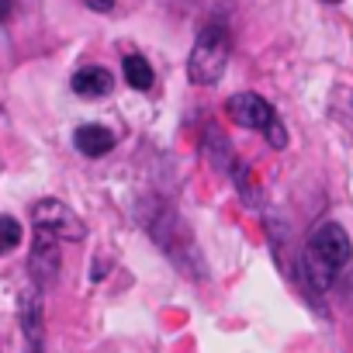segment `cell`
<instances>
[{
  "mask_svg": "<svg viewBox=\"0 0 353 353\" xmlns=\"http://www.w3.org/2000/svg\"><path fill=\"white\" fill-rule=\"evenodd\" d=\"M350 256H353V243H350L346 229L339 222H322L305 243L301 270L315 291H325L339 277V270L350 263Z\"/></svg>",
  "mask_w": 353,
  "mask_h": 353,
  "instance_id": "1",
  "label": "cell"
},
{
  "mask_svg": "<svg viewBox=\"0 0 353 353\" xmlns=\"http://www.w3.org/2000/svg\"><path fill=\"white\" fill-rule=\"evenodd\" d=\"M229 56H232V39H229V32H225L222 25H208V28L198 35V42H194V49H191V59H188V77H191V83H198V87L219 83L222 73H225V66H229Z\"/></svg>",
  "mask_w": 353,
  "mask_h": 353,
  "instance_id": "2",
  "label": "cell"
},
{
  "mask_svg": "<svg viewBox=\"0 0 353 353\" xmlns=\"http://www.w3.org/2000/svg\"><path fill=\"white\" fill-rule=\"evenodd\" d=\"M32 219H35V229H42V232L56 236V239H70V243H77V239H83V232H87L83 222L73 215V208H66V205L56 201V198L39 201L35 212H32Z\"/></svg>",
  "mask_w": 353,
  "mask_h": 353,
  "instance_id": "3",
  "label": "cell"
},
{
  "mask_svg": "<svg viewBox=\"0 0 353 353\" xmlns=\"http://www.w3.org/2000/svg\"><path fill=\"white\" fill-rule=\"evenodd\" d=\"M225 111H229V118H232L239 128H253V132H267V128L277 121L274 108H270L260 94H232L229 104H225Z\"/></svg>",
  "mask_w": 353,
  "mask_h": 353,
  "instance_id": "4",
  "label": "cell"
},
{
  "mask_svg": "<svg viewBox=\"0 0 353 353\" xmlns=\"http://www.w3.org/2000/svg\"><path fill=\"white\" fill-rule=\"evenodd\" d=\"M56 274H59V239H56V236H49V232H42V229H35V246H32V277H35L39 291H42V288H49V284L56 281Z\"/></svg>",
  "mask_w": 353,
  "mask_h": 353,
  "instance_id": "5",
  "label": "cell"
},
{
  "mask_svg": "<svg viewBox=\"0 0 353 353\" xmlns=\"http://www.w3.org/2000/svg\"><path fill=\"white\" fill-rule=\"evenodd\" d=\"M73 142H77V149H80L83 156L97 159V156H104V152L114 145V135H111L104 125H80L77 135H73Z\"/></svg>",
  "mask_w": 353,
  "mask_h": 353,
  "instance_id": "6",
  "label": "cell"
},
{
  "mask_svg": "<svg viewBox=\"0 0 353 353\" xmlns=\"http://www.w3.org/2000/svg\"><path fill=\"white\" fill-rule=\"evenodd\" d=\"M21 329H25L28 350L42 353V301H39V294L21 298Z\"/></svg>",
  "mask_w": 353,
  "mask_h": 353,
  "instance_id": "7",
  "label": "cell"
},
{
  "mask_svg": "<svg viewBox=\"0 0 353 353\" xmlns=\"http://www.w3.org/2000/svg\"><path fill=\"white\" fill-rule=\"evenodd\" d=\"M73 90L80 97H104L111 90V73L104 66H87L73 73Z\"/></svg>",
  "mask_w": 353,
  "mask_h": 353,
  "instance_id": "8",
  "label": "cell"
},
{
  "mask_svg": "<svg viewBox=\"0 0 353 353\" xmlns=\"http://www.w3.org/2000/svg\"><path fill=\"white\" fill-rule=\"evenodd\" d=\"M121 70H125V80H128V87H135V90H149L152 87V80H156V73H152V66L142 59V56H125V63H121Z\"/></svg>",
  "mask_w": 353,
  "mask_h": 353,
  "instance_id": "9",
  "label": "cell"
},
{
  "mask_svg": "<svg viewBox=\"0 0 353 353\" xmlns=\"http://www.w3.org/2000/svg\"><path fill=\"white\" fill-rule=\"evenodd\" d=\"M18 243H21V225H18V219L0 215V256L11 253Z\"/></svg>",
  "mask_w": 353,
  "mask_h": 353,
  "instance_id": "10",
  "label": "cell"
},
{
  "mask_svg": "<svg viewBox=\"0 0 353 353\" xmlns=\"http://www.w3.org/2000/svg\"><path fill=\"white\" fill-rule=\"evenodd\" d=\"M267 139H270V142H274L277 149H281V145L288 142V139H284V128H281V121H274V125L267 128Z\"/></svg>",
  "mask_w": 353,
  "mask_h": 353,
  "instance_id": "11",
  "label": "cell"
},
{
  "mask_svg": "<svg viewBox=\"0 0 353 353\" xmlns=\"http://www.w3.org/2000/svg\"><path fill=\"white\" fill-rule=\"evenodd\" d=\"M83 4H87L90 11H97V14H108V11L114 8V0H83Z\"/></svg>",
  "mask_w": 353,
  "mask_h": 353,
  "instance_id": "12",
  "label": "cell"
},
{
  "mask_svg": "<svg viewBox=\"0 0 353 353\" xmlns=\"http://www.w3.org/2000/svg\"><path fill=\"white\" fill-rule=\"evenodd\" d=\"M8 11H11V4H8V0H0V18H4Z\"/></svg>",
  "mask_w": 353,
  "mask_h": 353,
  "instance_id": "13",
  "label": "cell"
},
{
  "mask_svg": "<svg viewBox=\"0 0 353 353\" xmlns=\"http://www.w3.org/2000/svg\"><path fill=\"white\" fill-rule=\"evenodd\" d=\"M329 4H339V0H329Z\"/></svg>",
  "mask_w": 353,
  "mask_h": 353,
  "instance_id": "14",
  "label": "cell"
}]
</instances>
